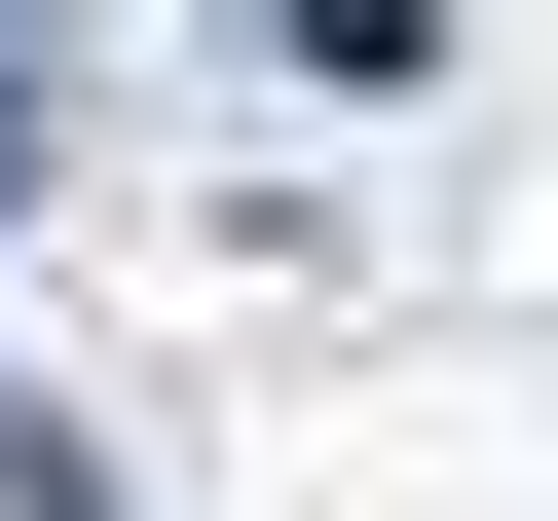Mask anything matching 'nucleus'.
I'll use <instances>...</instances> for the list:
<instances>
[{"instance_id":"nucleus-1","label":"nucleus","mask_w":558,"mask_h":521,"mask_svg":"<svg viewBox=\"0 0 558 521\" xmlns=\"http://www.w3.org/2000/svg\"><path fill=\"white\" fill-rule=\"evenodd\" d=\"M38 149H75V75H38V38H0V186H38Z\"/></svg>"}]
</instances>
